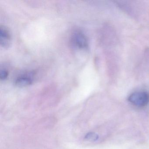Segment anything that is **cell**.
Segmentation results:
<instances>
[{
	"label": "cell",
	"mask_w": 149,
	"mask_h": 149,
	"mask_svg": "<svg viewBox=\"0 0 149 149\" xmlns=\"http://www.w3.org/2000/svg\"><path fill=\"white\" fill-rule=\"evenodd\" d=\"M129 102L134 106L142 107L146 106L149 102V94L144 91H137L130 95Z\"/></svg>",
	"instance_id": "cell-1"
},
{
	"label": "cell",
	"mask_w": 149,
	"mask_h": 149,
	"mask_svg": "<svg viewBox=\"0 0 149 149\" xmlns=\"http://www.w3.org/2000/svg\"><path fill=\"white\" fill-rule=\"evenodd\" d=\"M72 41L76 47L84 49L88 47V40L85 36L80 32L75 33L72 36Z\"/></svg>",
	"instance_id": "cell-2"
},
{
	"label": "cell",
	"mask_w": 149,
	"mask_h": 149,
	"mask_svg": "<svg viewBox=\"0 0 149 149\" xmlns=\"http://www.w3.org/2000/svg\"><path fill=\"white\" fill-rule=\"evenodd\" d=\"M1 45L4 48H8L10 45L11 42V35L8 29L4 26H1Z\"/></svg>",
	"instance_id": "cell-3"
},
{
	"label": "cell",
	"mask_w": 149,
	"mask_h": 149,
	"mask_svg": "<svg viewBox=\"0 0 149 149\" xmlns=\"http://www.w3.org/2000/svg\"><path fill=\"white\" fill-rule=\"evenodd\" d=\"M33 81V77L29 74L18 77L15 80V84L19 87H25L31 84Z\"/></svg>",
	"instance_id": "cell-4"
},
{
	"label": "cell",
	"mask_w": 149,
	"mask_h": 149,
	"mask_svg": "<svg viewBox=\"0 0 149 149\" xmlns=\"http://www.w3.org/2000/svg\"><path fill=\"white\" fill-rule=\"evenodd\" d=\"M8 75V73L6 70H2L0 73V78L1 80H5L7 78Z\"/></svg>",
	"instance_id": "cell-5"
},
{
	"label": "cell",
	"mask_w": 149,
	"mask_h": 149,
	"mask_svg": "<svg viewBox=\"0 0 149 149\" xmlns=\"http://www.w3.org/2000/svg\"><path fill=\"white\" fill-rule=\"evenodd\" d=\"M87 138L90 140H96L98 138V136L94 133H90L87 136Z\"/></svg>",
	"instance_id": "cell-6"
}]
</instances>
